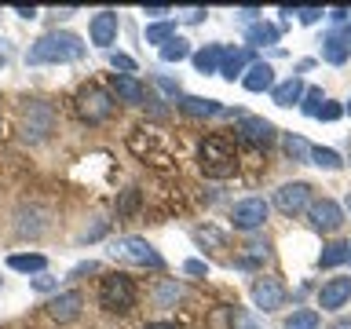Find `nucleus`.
Instances as JSON below:
<instances>
[{"instance_id":"obj_1","label":"nucleus","mask_w":351,"mask_h":329,"mask_svg":"<svg viewBox=\"0 0 351 329\" xmlns=\"http://www.w3.org/2000/svg\"><path fill=\"white\" fill-rule=\"evenodd\" d=\"M84 51H88V44L77 37V33L51 29V33H44L40 40L29 44L26 62H33V66H44V62H77V59H84Z\"/></svg>"},{"instance_id":"obj_2","label":"nucleus","mask_w":351,"mask_h":329,"mask_svg":"<svg viewBox=\"0 0 351 329\" xmlns=\"http://www.w3.org/2000/svg\"><path fill=\"white\" fill-rule=\"evenodd\" d=\"M197 161H202V172L208 180H227L238 169V154L230 147V139L223 136H208L202 143V150H197Z\"/></svg>"},{"instance_id":"obj_3","label":"nucleus","mask_w":351,"mask_h":329,"mask_svg":"<svg viewBox=\"0 0 351 329\" xmlns=\"http://www.w3.org/2000/svg\"><path fill=\"white\" fill-rule=\"evenodd\" d=\"M99 307L110 315H125L136 307V282L128 274H110L99 282Z\"/></svg>"},{"instance_id":"obj_4","label":"nucleus","mask_w":351,"mask_h":329,"mask_svg":"<svg viewBox=\"0 0 351 329\" xmlns=\"http://www.w3.org/2000/svg\"><path fill=\"white\" fill-rule=\"evenodd\" d=\"M110 256L121 260V263H136V267H150V271H161V267H165L161 252L154 249L147 238H136V234L117 238L114 245H110Z\"/></svg>"},{"instance_id":"obj_5","label":"nucleus","mask_w":351,"mask_h":329,"mask_svg":"<svg viewBox=\"0 0 351 329\" xmlns=\"http://www.w3.org/2000/svg\"><path fill=\"white\" fill-rule=\"evenodd\" d=\"M114 110H117V103H114V95H110L106 88L88 84V88L77 92V117L88 121V125H103V121L114 117Z\"/></svg>"},{"instance_id":"obj_6","label":"nucleus","mask_w":351,"mask_h":329,"mask_svg":"<svg viewBox=\"0 0 351 329\" xmlns=\"http://www.w3.org/2000/svg\"><path fill=\"white\" fill-rule=\"evenodd\" d=\"M274 205H278V212H285V216L307 212V208H311V183H304V180L282 183L278 191H274Z\"/></svg>"},{"instance_id":"obj_7","label":"nucleus","mask_w":351,"mask_h":329,"mask_svg":"<svg viewBox=\"0 0 351 329\" xmlns=\"http://www.w3.org/2000/svg\"><path fill=\"white\" fill-rule=\"evenodd\" d=\"M230 223H234V230H260L267 223V202H263V197H245V202H238L230 208Z\"/></svg>"},{"instance_id":"obj_8","label":"nucleus","mask_w":351,"mask_h":329,"mask_svg":"<svg viewBox=\"0 0 351 329\" xmlns=\"http://www.w3.org/2000/svg\"><path fill=\"white\" fill-rule=\"evenodd\" d=\"M278 128L267 117H252V114H238V139H245L249 147H271Z\"/></svg>"},{"instance_id":"obj_9","label":"nucleus","mask_w":351,"mask_h":329,"mask_svg":"<svg viewBox=\"0 0 351 329\" xmlns=\"http://www.w3.org/2000/svg\"><path fill=\"white\" fill-rule=\"evenodd\" d=\"M51 125H55V110H51V103H29L26 114H22V136L33 139V143L48 136Z\"/></svg>"},{"instance_id":"obj_10","label":"nucleus","mask_w":351,"mask_h":329,"mask_svg":"<svg viewBox=\"0 0 351 329\" xmlns=\"http://www.w3.org/2000/svg\"><path fill=\"white\" fill-rule=\"evenodd\" d=\"M285 300H289V289H285L278 278H256L252 282V304H256L260 311H278V307H285Z\"/></svg>"},{"instance_id":"obj_11","label":"nucleus","mask_w":351,"mask_h":329,"mask_svg":"<svg viewBox=\"0 0 351 329\" xmlns=\"http://www.w3.org/2000/svg\"><path fill=\"white\" fill-rule=\"evenodd\" d=\"M307 219H311L315 230L333 234V230L344 223V208H340L337 202H329V197H322V202H311V208H307Z\"/></svg>"},{"instance_id":"obj_12","label":"nucleus","mask_w":351,"mask_h":329,"mask_svg":"<svg viewBox=\"0 0 351 329\" xmlns=\"http://www.w3.org/2000/svg\"><path fill=\"white\" fill-rule=\"evenodd\" d=\"M186 117H230L234 110H227L223 103H216V99H202V95H180V103Z\"/></svg>"},{"instance_id":"obj_13","label":"nucleus","mask_w":351,"mask_h":329,"mask_svg":"<svg viewBox=\"0 0 351 329\" xmlns=\"http://www.w3.org/2000/svg\"><path fill=\"white\" fill-rule=\"evenodd\" d=\"M81 307H84V296L77 289H66V293L48 300V315L55 318V322H73V318L81 315Z\"/></svg>"},{"instance_id":"obj_14","label":"nucleus","mask_w":351,"mask_h":329,"mask_svg":"<svg viewBox=\"0 0 351 329\" xmlns=\"http://www.w3.org/2000/svg\"><path fill=\"white\" fill-rule=\"evenodd\" d=\"M351 300V278H329L322 282V289H318V307L322 311H337V307H344Z\"/></svg>"},{"instance_id":"obj_15","label":"nucleus","mask_w":351,"mask_h":329,"mask_svg":"<svg viewBox=\"0 0 351 329\" xmlns=\"http://www.w3.org/2000/svg\"><path fill=\"white\" fill-rule=\"evenodd\" d=\"M88 37H92L95 48H110L117 40V11H99L88 26Z\"/></svg>"},{"instance_id":"obj_16","label":"nucleus","mask_w":351,"mask_h":329,"mask_svg":"<svg viewBox=\"0 0 351 329\" xmlns=\"http://www.w3.org/2000/svg\"><path fill=\"white\" fill-rule=\"evenodd\" d=\"M223 59H227V48H223V44H205L202 51L191 55V62H194L197 73H219V70H223Z\"/></svg>"},{"instance_id":"obj_17","label":"nucleus","mask_w":351,"mask_h":329,"mask_svg":"<svg viewBox=\"0 0 351 329\" xmlns=\"http://www.w3.org/2000/svg\"><path fill=\"white\" fill-rule=\"evenodd\" d=\"M114 95L121 99V103H132V106H139V103H147V88H143L136 77H128V73H114Z\"/></svg>"},{"instance_id":"obj_18","label":"nucleus","mask_w":351,"mask_h":329,"mask_svg":"<svg viewBox=\"0 0 351 329\" xmlns=\"http://www.w3.org/2000/svg\"><path fill=\"white\" fill-rule=\"evenodd\" d=\"M241 84H245V92H271L274 88V70L267 62H252L249 73H241Z\"/></svg>"},{"instance_id":"obj_19","label":"nucleus","mask_w":351,"mask_h":329,"mask_svg":"<svg viewBox=\"0 0 351 329\" xmlns=\"http://www.w3.org/2000/svg\"><path fill=\"white\" fill-rule=\"evenodd\" d=\"M322 59L329 66H344L351 59V48H348V40L340 37V33H326L322 37Z\"/></svg>"},{"instance_id":"obj_20","label":"nucleus","mask_w":351,"mask_h":329,"mask_svg":"<svg viewBox=\"0 0 351 329\" xmlns=\"http://www.w3.org/2000/svg\"><path fill=\"white\" fill-rule=\"evenodd\" d=\"M304 81L300 77H289V81H282V84H274L271 88V99H274V106H293V103H300L304 99Z\"/></svg>"},{"instance_id":"obj_21","label":"nucleus","mask_w":351,"mask_h":329,"mask_svg":"<svg viewBox=\"0 0 351 329\" xmlns=\"http://www.w3.org/2000/svg\"><path fill=\"white\" fill-rule=\"evenodd\" d=\"M278 37H282V26H274V22H252V26H245V40H249V48L278 44Z\"/></svg>"},{"instance_id":"obj_22","label":"nucleus","mask_w":351,"mask_h":329,"mask_svg":"<svg viewBox=\"0 0 351 329\" xmlns=\"http://www.w3.org/2000/svg\"><path fill=\"white\" fill-rule=\"evenodd\" d=\"M8 267L19 271V274H44L48 260H44L40 252H11V256H8Z\"/></svg>"},{"instance_id":"obj_23","label":"nucleus","mask_w":351,"mask_h":329,"mask_svg":"<svg viewBox=\"0 0 351 329\" xmlns=\"http://www.w3.org/2000/svg\"><path fill=\"white\" fill-rule=\"evenodd\" d=\"M252 62H256V59H252V51H249V48L227 51V59H223V70H219V77H223V81H234V77H241V70H249Z\"/></svg>"},{"instance_id":"obj_24","label":"nucleus","mask_w":351,"mask_h":329,"mask_svg":"<svg viewBox=\"0 0 351 329\" xmlns=\"http://www.w3.org/2000/svg\"><path fill=\"white\" fill-rule=\"evenodd\" d=\"M351 256V241H333V245L322 249V256H318V267L329 271V267H340V263H348Z\"/></svg>"},{"instance_id":"obj_25","label":"nucleus","mask_w":351,"mask_h":329,"mask_svg":"<svg viewBox=\"0 0 351 329\" xmlns=\"http://www.w3.org/2000/svg\"><path fill=\"white\" fill-rule=\"evenodd\" d=\"M191 55H194V51H191V44H186L180 33H176V37L161 48V59H165V62H183V59H191Z\"/></svg>"},{"instance_id":"obj_26","label":"nucleus","mask_w":351,"mask_h":329,"mask_svg":"<svg viewBox=\"0 0 351 329\" xmlns=\"http://www.w3.org/2000/svg\"><path fill=\"white\" fill-rule=\"evenodd\" d=\"M267 252H271V245H267V241H263V238H252L249 241V245H245V252H241V267H256V263L260 260H267Z\"/></svg>"},{"instance_id":"obj_27","label":"nucleus","mask_w":351,"mask_h":329,"mask_svg":"<svg viewBox=\"0 0 351 329\" xmlns=\"http://www.w3.org/2000/svg\"><path fill=\"white\" fill-rule=\"evenodd\" d=\"M311 164H318V169H329V172H337L340 164H344V158H340L337 150H329V147H311Z\"/></svg>"},{"instance_id":"obj_28","label":"nucleus","mask_w":351,"mask_h":329,"mask_svg":"<svg viewBox=\"0 0 351 329\" xmlns=\"http://www.w3.org/2000/svg\"><path fill=\"white\" fill-rule=\"evenodd\" d=\"M176 37V22H154V26H147V44H169Z\"/></svg>"},{"instance_id":"obj_29","label":"nucleus","mask_w":351,"mask_h":329,"mask_svg":"<svg viewBox=\"0 0 351 329\" xmlns=\"http://www.w3.org/2000/svg\"><path fill=\"white\" fill-rule=\"evenodd\" d=\"M285 329H318V311L304 307V311H293L285 318Z\"/></svg>"},{"instance_id":"obj_30","label":"nucleus","mask_w":351,"mask_h":329,"mask_svg":"<svg viewBox=\"0 0 351 329\" xmlns=\"http://www.w3.org/2000/svg\"><path fill=\"white\" fill-rule=\"evenodd\" d=\"M180 296H183V285L169 278V282H161V285H158V293H154V300H158L161 307H172L176 300H180Z\"/></svg>"},{"instance_id":"obj_31","label":"nucleus","mask_w":351,"mask_h":329,"mask_svg":"<svg viewBox=\"0 0 351 329\" xmlns=\"http://www.w3.org/2000/svg\"><path fill=\"white\" fill-rule=\"evenodd\" d=\"M285 154H289L293 161H311V147H307V139H300V136H285Z\"/></svg>"},{"instance_id":"obj_32","label":"nucleus","mask_w":351,"mask_h":329,"mask_svg":"<svg viewBox=\"0 0 351 329\" xmlns=\"http://www.w3.org/2000/svg\"><path fill=\"white\" fill-rule=\"evenodd\" d=\"M322 103H326L322 88H307V92H304V99H300V110H304L307 117H318V110H322Z\"/></svg>"},{"instance_id":"obj_33","label":"nucleus","mask_w":351,"mask_h":329,"mask_svg":"<svg viewBox=\"0 0 351 329\" xmlns=\"http://www.w3.org/2000/svg\"><path fill=\"white\" fill-rule=\"evenodd\" d=\"M136 205H139V191L132 186V191H125V194H121V202H117V216H128Z\"/></svg>"},{"instance_id":"obj_34","label":"nucleus","mask_w":351,"mask_h":329,"mask_svg":"<svg viewBox=\"0 0 351 329\" xmlns=\"http://www.w3.org/2000/svg\"><path fill=\"white\" fill-rule=\"evenodd\" d=\"M293 15H296V19H300V22H304V26H315V22H318V19H322V15H326V11H322V8H293Z\"/></svg>"},{"instance_id":"obj_35","label":"nucleus","mask_w":351,"mask_h":329,"mask_svg":"<svg viewBox=\"0 0 351 329\" xmlns=\"http://www.w3.org/2000/svg\"><path fill=\"white\" fill-rule=\"evenodd\" d=\"M110 66H114V70H121V73H136V59H128V55H121V51H114L110 55Z\"/></svg>"},{"instance_id":"obj_36","label":"nucleus","mask_w":351,"mask_h":329,"mask_svg":"<svg viewBox=\"0 0 351 329\" xmlns=\"http://www.w3.org/2000/svg\"><path fill=\"white\" fill-rule=\"evenodd\" d=\"M340 117H344V106H340V103H329V99H326L322 110H318V121H340Z\"/></svg>"},{"instance_id":"obj_37","label":"nucleus","mask_w":351,"mask_h":329,"mask_svg":"<svg viewBox=\"0 0 351 329\" xmlns=\"http://www.w3.org/2000/svg\"><path fill=\"white\" fill-rule=\"evenodd\" d=\"M183 274H194V278H205V274H208V263H205V260H186V263H183Z\"/></svg>"},{"instance_id":"obj_38","label":"nucleus","mask_w":351,"mask_h":329,"mask_svg":"<svg viewBox=\"0 0 351 329\" xmlns=\"http://www.w3.org/2000/svg\"><path fill=\"white\" fill-rule=\"evenodd\" d=\"M55 285H59V282H55L51 274H37V278H33V289H40V293H48V289H55Z\"/></svg>"},{"instance_id":"obj_39","label":"nucleus","mask_w":351,"mask_h":329,"mask_svg":"<svg viewBox=\"0 0 351 329\" xmlns=\"http://www.w3.org/2000/svg\"><path fill=\"white\" fill-rule=\"evenodd\" d=\"M92 271H99V263H95V260H88V263H77V267L70 271V278H81V274H92Z\"/></svg>"},{"instance_id":"obj_40","label":"nucleus","mask_w":351,"mask_h":329,"mask_svg":"<svg viewBox=\"0 0 351 329\" xmlns=\"http://www.w3.org/2000/svg\"><path fill=\"white\" fill-rule=\"evenodd\" d=\"M234 329H260V326L252 322V318H249L245 311H234Z\"/></svg>"},{"instance_id":"obj_41","label":"nucleus","mask_w":351,"mask_h":329,"mask_svg":"<svg viewBox=\"0 0 351 329\" xmlns=\"http://www.w3.org/2000/svg\"><path fill=\"white\" fill-rule=\"evenodd\" d=\"M205 15H208L205 8H186V11H183V19H186V22H202Z\"/></svg>"},{"instance_id":"obj_42","label":"nucleus","mask_w":351,"mask_h":329,"mask_svg":"<svg viewBox=\"0 0 351 329\" xmlns=\"http://www.w3.org/2000/svg\"><path fill=\"white\" fill-rule=\"evenodd\" d=\"M329 19H333V22H351V11L348 8H333V11H329Z\"/></svg>"},{"instance_id":"obj_43","label":"nucleus","mask_w":351,"mask_h":329,"mask_svg":"<svg viewBox=\"0 0 351 329\" xmlns=\"http://www.w3.org/2000/svg\"><path fill=\"white\" fill-rule=\"evenodd\" d=\"M19 19H37V8H15Z\"/></svg>"},{"instance_id":"obj_44","label":"nucleus","mask_w":351,"mask_h":329,"mask_svg":"<svg viewBox=\"0 0 351 329\" xmlns=\"http://www.w3.org/2000/svg\"><path fill=\"white\" fill-rule=\"evenodd\" d=\"M143 15H154V19H161V15H169V8H143Z\"/></svg>"},{"instance_id":"obj_45","label":"nucleus","mask_w":351,"mask_h":329,"mask_svg":"<svg viewBox=\"0 0 351 329\" xmlns=\"http://www.w3.org/2000/svg\"><path fill=\"white\" fill-rule=\"evenodd\" d=\"M329 329H351V315H344V318H337V322L329 326Z\"/></svg>"},{"instance_id":"obj_46","label":"nucleus","mask_w":351,"mask_h":329,"mask_svg":"<svg viewBox=\"0 0 351 329\" xmlns=\"http://www.w3.org/2000/svg\"><path fill=\"white\" fill-rule=\"evenodd\" d=\"M143 329H176L172 322H150V326H143Z\"/></svg>"},{"instance_id":"obj_47","label":"nucleus","mask_w":351,"mask_h":329,"mask_svg":"<svg viewBox=\"0 0 351 329\" xmlns=\"http://www.w3.org/2000/svg\"><path fill=\"white\" fill-rule=\"evenodd\" d=\"M340 37H344V40H348V48H351V22L344 26V33H340Z\"/></svg>"},{"instance_id":"obj_48","label":"nucleus","mask_w":351,"mask_h":329,"mask_svg":"<svg viewBox=\"0 0 351 329\" xmlns=\"http://www.w3.org/2000/svg\"><path fill=\"white\" fill-rule=\"evenodd\" d=\"M344 114H351V99H348V106H344Z\"/></svg>"},{"instance_id":"obj_49","label":"nucleus","mask_w":351,"mask_h":329,"mask_svg":"<svg viewBox=\"0 0 351 329\" xmlns=\"http://www.w3.org/2000/svg\"><path fill=\"white\" fill-rule=\"evenodd\" d=\"M348 208H351V194H348Z\"/></svg>"},{"instance_id":"obj_50","label":"nucleus","mask_w":351,"mask_h":329,"mask_svg":"<svg viewBox=\"0 0 351 329\" xmlns=\"http://www.w3.org/2000/svg\"><path fill=\"white\" fill-rule=\"evenodd\" d=\"M348 260H351V256H348Z\"/></svg>"}]
</instances>
